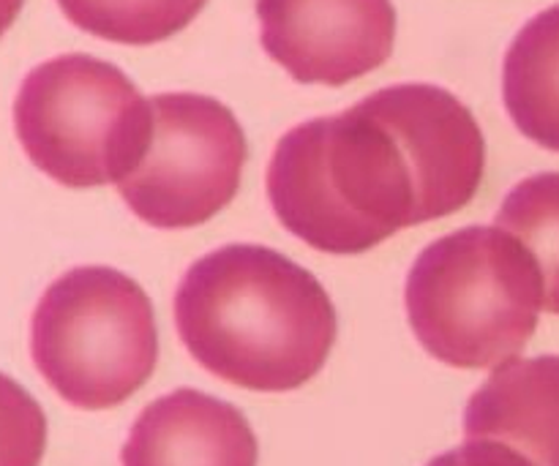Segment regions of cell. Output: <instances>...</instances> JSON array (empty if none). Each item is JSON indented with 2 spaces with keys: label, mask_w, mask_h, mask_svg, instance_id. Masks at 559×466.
Returning a JSON list of instances; mask_svg holds the SVG:
<instances>
[{
  "label": "cell",
  "mask_w": 559,
  "mask_h": 466,
  "mask_svg": "<svg viewBox=\"0 0 559 466\" xmlns=\"http://www.w3.org/2000/svg\"><path fill=\"white\" fill-rule=\"evenodd\" d=\"M404 306L431 358L453 369H489L527 347L544 309V282L506 229L464 227L420 251Z\"/></svg>",
  "instance_id": "3"
},
{
  "label": "cell",
  "mask_w": 559,
  "mask_h": 466,
  "mask_svg": "<svg viewBox=\"0 0 559 466\" xmlns=\"http://www.w3.org/2000/svg\"><path fill=\"white\" fill-rule=\"evenodd\" d=\"M246 158L233 109L200 93H162L147 101L145 140L118 191L151 227L189 229L235 200Z\"/></svg>",
  "instance_id": "6"
},
{
  "label": "cell",
  "mask_w": 559,
  "mask_h": 466,
  "mask_svg": "<svg viewBox=\"0 0 559 466\" xmlns=\"http://www.w3.org/2000/svg\"><path fill=\"white\" fill-rule=\"evenodd\" d=\"M44 447V409L20 382L0 374V466H38Z\"/></svg>",
  "instance_id": "13"
},
{
  "label": "cell",
  "mask_w": 559,
  "mask_h": 466,
  "mask_svg": "<svg viewBox=\"0 0 559 466\" xmlns=\"http://www.w3.org/2000/svg\"><path fill=\"white\" fill-rule=\"evenodd\" d=\"M257 16L265 52L304 85H347L396 41L391 0H257Z\"/></svg>",
  "instance_id": "7"
},
{
  "label": "cell",
  "mask_w": 559,
  "mask_h": 466,
  "mask_svg": "<svg viewBox=\"0 0 559 466\" xmlns=\"http://www.w3.org/2000/svg\"><path fill=\"white\" fill-rule=\"evenodd\" d=\"M249 420L207 393L180 387L147 404L120 451L123 466H257Z\"/></svg>",
  "instance_id": "8"
},
{
  "label": "cell",
  "mask_w": 559,
  "mask_h": 466,
  "mask_svg": "<svg viewBox=\"0 0 559 466\" xmlns=\"http://www.w3.org/2000/svg\"><path fill=\"white\" fill-rule=\"evenodd\" d=\"M502 98L527 140L559 153V3L535 14L508 47Z\"/></svg>",
  "instance_id": "10"
},
{
  "label": "cell",
  "mask_w": 559,
  "mask_h": 466,
  "mask_svg": "<svg viewBox=\"0 0 559 466\" xmlns=\"http://www.w3.org/2000/svg\"><path fill=\"white\" fill-rule=\"evenodd\" d=\"M484 169L486 140L467 104L407 82L289 129L267 164V200L311 249L364 254L467 207Z\"/></svg>",
  "instance_id": "1"
},
{
  "label": "cell",
  "mask_w": 559,
  "mask_h": 466,
  "mask_svg": "<svg viewBox=\"0 0 559 466\" xmlns=\"http://www.w3.org/2000/svg\"><path fill=\"white\" fill-rule=\"evenodd\" d=\"M207 0H58L60 11L85 33L115 44L145 47L183 31Z\"/></svg>",
  "instance_id": "12"
},
{
  "label": "cell",
  "mask_w": 559,
  "mask_h": 466,
  "mask_svg": "<svg viewBox=\"0 0 559 466\" xmlns=\"http://www.w3.org/2000/svg\"><path fill=\"white\" fill-rule=\"evenodd\" d=\"M426 466H533L527 458L513 453L511 447L497 445V442L467 440L462 447L442 453Z\"/></svg>",
  "instance_id": "14"
},
{
  "label": "cell",
  "mask_w": 559,
  "mask_h": 466,
  "mask_svg": "<svg viewBox=\"0 0 559 466\" xmlns=\"http://www.w3.org/2000/svg\"><path fill=\"white\" fill-rule=\"evenodd\" d=\"M464 437L511 447L533 466H559V355L497 366L467 402Z\"/></svg>",
  "instance_id": "9"
},
{
  "label": "cell",
  "mask_w": 559,
  "mask_h": 466,
  "mask_svg": "<svg viewBox=\"0 0 559 466\" xmlns=\"http://www.w3.org/2000/svg\"><path fill=\"white\" fill-rule=\"evenodd\" d=\"M495 227L530 251L544 282V311L559 314V172H540L513 186Z\"/></svg>",
  "instance_id": "11"
},
{
  "label": "cell",
  "mask_w": 559,
  "mask_h": 466,
  "mask_svg": "<svg viewBox=\"0 0 559 466\" xmlns=\"http://www.w3.org/2000/svg\"><path fill=\"white\" fill-rule=\"evenodd\" d=\"M25 0H0V36L14 25V20L20 16Z\"/></svg>",
  "instance_id": "15"
},
{
  "label": "cell",
  "mask_w": 559,
  "mask_h": 466,
  "mask_svg": "<svg viewBox=\"0 0 559 466\" xmlns=\"http://www.w3.org/2000/svg\"><path fill=\"white\" fill-rule=\"evenodd\" d=\"M31 355L38 374L71 407H118L156 371L151 298L115 267H74L49 284L33 311Z\"/></svg>",
  "instance_id": "4"
},
{
  "label": "cell",
  "mask_w": 559,
  "mask_h": 466,
  "mask_svg": "<svg viewBox=\"0 0 559 466\" xmlns=\"http://www.w3.org/2000/svg\"><path fill=\"white\" fill-rule=\"evenodd\" d=\"M14 129L27 158L55 183L118 186L145 140L147 101L118 65L58 55L22 80Z\"/></svg>",
  "instance_id": "5"
},
{
  "label": "cell",
  "mask_w": 559,
  "mask_h": 466,
  "mask_svg": "<svg viewBox=\"0 0 559 466\" xmlns=\"http://www.w3.org/2000/svg\"><path fill=\"white\" fill-rule=\"evenodd\" d=\"M175 325L202 369L257 393L304 387L338 333L325 287L289 256L251 243L224 246L186 271Z\"/></svg>",
  "instance_id": "2"
}]
</instances>
